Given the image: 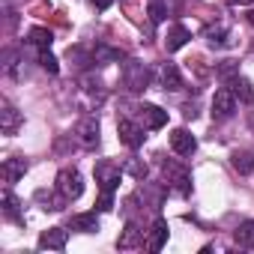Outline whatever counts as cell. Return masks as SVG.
I'll list each match as a JSON object with an SVG mask.
<instances>
[{
  "instance_id": "6da1fadb",
  "label": "cell",
  "mask_w": 254,
  "mask_h": 254,
  "mask_svg": "<svg viewBox=\"0 0 254 254\" xmlns=\"http://www.w3.org/2000/svg\"><path fill=\"white\" fill-rule=\"evenodd\" d=\"M57 191H60L63 200H78L84 194V177L75 168H63L57 174Z\"/></svg>"
},
{
  "instance_id": "7a4b0ae2",
  "label": "cell",
  "mask_w": 254,
  "mask_h": 254,
  "mask_svg": "<svg viewBox=\"0 0 254 254\" xmlns=\"http://www.w3.org/2000/svg\"><path fill=\"white\" fill-rule=\"evenodd\" d=\"M233 111H236V96H233V90L224 84V87H218L215 96H212V120H230Z\"/></svg>"
},
{
  "instance_id": "3957f363",
  "label": "cell",
  "mask_w": 254,
  "mask_h": 254,
  "mask_svg": "<svg viewBox=\"0 0 254 254\" xmlns=\"http://www.w3.org/2000/svg\"><path fill=\"white\" fill-rule=\"evenodd\" d=\"M150 69L144 66V63H138V60H129L126 63V87H129L132 93H144L147 87H150Z\"/></svg>"
},
{
  "instance_id": "277c9868",
  "label": "cell",
  "mask_w": 254,
  "mask_h": 254,
  "mask_svg": "<svg viewBox=\"0 0 254 254\" xmlns=\"http://www.w3.org/2000/svg\"><path fill=\"white\" fill-rule=\"evenodd\" d=\"M165 183H171L180 194H191V174L177 162H165Z\"/></svg>"
},
{
  "instance_id": "5b68a950",
  "label": "cell",
  "mask_w": 254,
  "mask_h": 254,
  "mask_svg": "<svg viewBox=\"0 0 254 254\" xmlns=\"http://www.w3.org/2000/svg\"><path fill=\"white\" fill-rule=\"evenodd\" d=\"M117 135H120V141L129 147V150H138V147L144 144V138H147L144 129H141L135 120H120V123H117Z\"/></svg>"
},
{
  "instance_id": "8992f818",
  "label": "cell",
  "mask_w": 254,
  "mask_h": 254,
  "mask_svg": "<svg viewBox=\"0 0 254 254\" xmlns=\"http://www.w3.org/2000/svg\"><path fill=\"white\" fill-rule=\"evenodd\" d=\"M78 141H81V147H87V150H93V147H99V132H102V126H99V120L96 117H84L81 123H78Z\"/></svg>"
},
{
  "instance_id": "52a82bcc",
  "label": "cell",
  "mask_w": 254,
  "mask_h": 254,
  "mask_svg": "<svg viewBox=\"0 0 254 254\" xmlns=\"http://www.w3.org/2000/svg\"><path fill=\"white\" fill-rule=\"evenodd\" d=\"M120 177H123V171H120L117 165H108V162L96 165V183H99V189H102V191H117Z\"/></svg>"
},
{
  "instance_id": "ba28073f",
  "label": "cell",
  "mask_w": 254,
  "mask_h": 254,
  "mask_svg": "<svg viewBox=\"0 0 254 254\" xmlns=\"http://www.w3.org/2000/svg\"><path fill=\"white\" fill-rule=\"evenodd\" d=\"M171 150L177 156H191L197 150V141H194V135L189 129H174L171 132Z\"/></svg>"
},
{
  "instance_id": "9c48e42d",
  "label": "cell",
  "mask_w": 254,
  "mask_h": 254,
  "mask_svg": "<svg viewBox=\"0 0 254 254\" xmlns=\"http://www.w3.org/2000/svg\"><path fill=\"white\" fill-rule=\"evenodd\" d=\"M138 114H141V120H144L147 129H162V126H168V111H165V108H159V105L144 102V105L138 108Z\"/></svg>"
},
{
  "instance_id": "30bf717a",
  "label": "cell",
  "mask_w": 254,
  "mask_h": 254,
  "mask_svg": "<svg viewBox=\"0 0 254 254\" xmlns=\"http://www.w3.org/2000/svg\"><path fill=\"white\" fill-rule=\"evenodd\" d=\"M21 123H24V117H21L18 108H12L9 102L0 105V129H3V135H15Z\"/></svg>"
},
{
  "instance_id": "8fae6325",
  "label": "cell",
  "mask_w": 254,
  "mask_h": 254,
  "mask_svg": "<svg viewBox=\"0 0 254 254\" xmlns=\"http://www.w3.org/2000/svg\"><path fill=\"white\" fill-rule=\"evenodd\" d=\"M66 242H69V230H63V227H48L39 236V248H48V251H63Z\"/></svg>"
},
{
  "instance_id": "7c38bea8",
  "label": "cell",
  "mask_w": 254,
  "mask_h": 254,
  "mask_svg": "<svg viewBox=\"0 0 254 254\" xmlns=\"http://www.w3.org/2000/svg\"><path fill=\"white\" fill-rule=\"evenodd\" d=\"M141 245H147L144 242V230H138L132 221L126 224V230H123V236L117 239V248L120 251H132V248H141Z\"/></svg>"
},
{
  "instance_id": "4fadbf2b",
  "label": "cell",
  "mask_w": 254,
  "mask_h": 254,
  "mask_svg": "<svg viewBox=\"0 0 254 254\" xmlns=\"http://www.w3.org/2000/svg\"><path fill=\"white\" fill-rule=\"evenodd\" d=\"M168 242V221L165 218H156L153 227H150V236H147V248L150 251H162Z\"/></svg>"
},
{
  "instance_id": "5bb4252c",
  "label": "cell",
  "mask_w": 254,
  "mask_h": 254,
  "mask_svg": "<svg viewBox=\"0 0 254 254\" xmlns=\"http://www.w3.org/2000/svg\"><path fill=\"white\" fill-rule=\"evenodd\" d=\"M24 171H27V159H21V156H12V159L3 162V180H6L9 186L18 183V180L24 177Z\"/></svg>"
},
{
  "instance_id": "9a60e30c",
  "label": "cell",
  "mask_w": 254,
  "mask_h": 254,
  "mask_svg": "<svg viewBox=\"0 0 254 254\" xmlns=\"http://www.w3.org/2000/svg\"><path fill=\"white\" fill-rule=\"evenodd\" d=\"M69 227L78 230V233H96L99 230V215L96 212H78V215H72Z\"/></svg>"
},
{
  "instance_id": "2e32d148",
  "label": "cell",
  "mask_w": 254,
  "mask_h": 254,
  "mask_svg": "<svg viewBox=\"0 0 254 254\" xmlns=\"http://www.w3.org/2000/svg\"><path fill=\"white\" fill-rule=\"evenodd\" d=\"M191 39V33H189V27L186 24H174L171 30H168V39H165V48L168 51H180L186 42Z\"/></svg>"
},
{
  "instance_id": "e0dca14e",
  "label": "cell",
  "mask_w": 254,
  "mask_h": 254,
  "mask_svg": "<svg viewBox=\"0 0 254 254\" xmlns=\"http://www.w3.org/2000/svg\"><path fill=\"white\" fill-rule=\"evenodd\" d=\"M162 87L171 90V93H177V90L186 87V84H183V75H180V69H177L174 63H165V66H162Z\"/></svg>"
},
{
  "instance_id": "ac0fdd59",
  "label": "cell",
  "mask_w": 254,
  "mask_h": 254,
  "mask_svg": "<svg viewBox=\"0 0 254 254\" xmlns=\"http://www.w3.org/2000/svg\"><path fill=\"white\" fill-rule=\"evenodd\" d=\"M227 87L233 90V96H236L239 102H245V105H248V102H254V84H251L248 78H239V75H236Z\"/></svg>"
},
{
  "instance_id": "d6986e66",
  "label": "cell",
  "mask_w": 254,
  "mask_h": 254,
  "mask_svg": "<svg viewBox=\"0 0 254 254\" xmlns=\"http://www.w3.org/2000/svg\"><path fill=\"white\" fill-rule=\"evenodd\" d=\"M27 42H30V45H36L39 51H48V48H51V42H54V33H51L48 27H33V30L27 33Z\"/></svg>"
},
{
  "instance_id": "ffe728a7",
  "label": "cell",
  "mask_w": 254,
  "mask_h": 254,
  "mask_svg": "<svg viewBox=\"0 0 254 254\" xmlns=\"http://www.w3.org/2000/svg\"><path fill=\"white\" fill-rule=\"evenodd\" d=\"M18 206H21V203H18V197L6 189V191H3V215H6L9 221H18V224H21L24 218H21V209H18Z\"/></svg>"
},
{
  "instance_id": "44dd1931",
  "label": "cell",
  "mask_w": 254,
  "mask_h": 254,
  "mask_svg": "<svg viewBox=\"0 0 254 254\" xmlns=\"http://www.w3.org/2000/svg\"><path fill=\"white\" fill-rule=\"evenodd\" d=\"M233 239H236V245H242V248H254V221H242V224L236 227Z\"/></svg>"
},
{
  "instance_id": "7402d4cb",
  "label": "cell",
  "mask_w": 254,
  "mask_h": 254,
  "mask_svg": "<svg viewBox=\"0 0 254 254\" xmlns=\"http://www.w3.org/2000/svg\"><path fill=\"white\" fill-rule=\"evenodd\" d=\"M203 39H206L209 48H224V45H230L224 27H206V30H203Z\"/></svg>"
},
{
  "instance_id": "603a6c76",
  "label": "cell",
  "mask_w": 254,
  "mask_h": 254,
  "mask_svg": "<svg viewBox=\"0 0 254 254\" xmlns=\"http://www.w3.org/2000/svg\"><path fill=\"white\" fill-rule=\"evenodd\" d=\"M93 60H96V63H120V60H123V51H120V48H108V45H96Z\"/></svg>"
},
{
  "instance_id": "cb8c5ba5",
  "label": "cell",
  "mask_w": 254,
  "mask_h": 254,
  "mask_svg": "<svg viewBox=\"0 0 254 254\" xmlns=\"http://www.w3.org/2000/svg\"><path fill=\"white\" fill-rule=\"evenodd\" d=\"M230 159H233V168H236L239 174H251V171H254V153H248V150H236Z\"/></svg>"
},
{
  "instance_id": "d4e9b609",
  "label": "cell",
  "mask_w": 254,
  "mask_h": 254,
  "mask_svg": "<svg viewBox=\"0 0 254 254\" xmlns=\"http://www.w3.org/2000/svg\"><path fill=\"white\" fill-rule=\"evenodd\" d=\"M236 75H239V63H233V60H224V63L215 66V78H218L221 84H230Z\"/></svg>"
},
{
  "instance_id": "484cf974",
  "label": "cell",
  "mask_w": 254,
  "mask_h": 254,
  "mask_svg": "<svg viewBox=\"0 0 254 254\" xmlns=\"http://www.w3.org/2000/svg\"><path fill=\"white\" fill-rule=\"evenodd\" d=\"M39 66H42L45 72H51V75L60 72V63H57V57H54L51 51H39Z\"/></svg>"
},
{
  "instance_id": "4316f807",
  "label": "cell",
  "mask_w": 254,
  "mask_h": 254,
  "mask_svg": "<svg viewBox=\"0 0 254 254\" xmlns=\"http://www.w3.org/2000/svg\"><path fill=\"white\" fill-rule=\"evenodd\" d=\"M150 21L153 24L165 21V3H162V0H150Z\"/></svg>"
},
{
  "instance_id": "83f0119b",
  "label": "cell",
  "mask_w": 254,
  "mask_h": 254,
  "mask_svg": "<svg viewBox=\"0 0 254 254\" xmlns=\"http://www.w3.org/2000/svg\"><path fill=\"white\" fill-rule=\"evenodd\" d=\"M96 206H99V212H111L114 209V191H102Z\"/></svg>"
},
{
  "instance_id": "f1b7e54d",
  "label": "cell",
  "mask_w": 254,
  "mask_h": 254,
  "mask_svg": "<svg viewBox=\"0 0 254 254\" xmlns=\"http://www.w3.org/2000/svg\"><path fill=\"white\" fill-rule=\"evenodd\" d=\"M126 171H129L135 180H147V165H141V162H129V165H126Z\"/></svg>"
},
{
  "instance_id": "f546056e",
  "label": "cell",
  "mask_w": 254,
  "mask_h": 254,
  "mask_svg": "<svg viewBox=\"0 0 254 254\" xmlns=\"http://www.w3.org/2000/svg\"><path fill=\"white\" fill-rule=\"evenodd\" d=\"M227 3H233V6H251L254 0H227Z\"/></svg>"
},
{
  "instance_id": "4dcf8cb0",
  "label": "cell",
  "mask_w": 254,
  "mask_h": 254,
  "mask_svg": "<svg viewBox=\"0 0 254 254\" xmlns=\"http://www.w3.org/2000/svg\"><path fill=\"white\" fill-rule=\"evenodd\" d=\"M93 6H99V9H108V6H111V0H93Z\"/></svg>"
},
{
  "instance_id": "1f68e13d",
  "label": "cell",
  "mask_w": 254,
  "mask_h": 254,
  "mask_svg": "<svg viewBox=\"0 0 254 254\" xmlns=\"http://www.w3.org/2000/svg\"><path fill=\"white\" fill-rule=\"evenodd\" d=\"M248 21H251V24H254V9H251V12H248Z\"/></svg>"
},
{
  "instance_id": "d6a6232c",
  "label": "cell",
  "mask_w": 254,
  "mask_h": 254,
  "mask_svg": "<svg viewBox=\"0 0 254 254\" xmlns=\"http://www.w3.org/2000/svg\"><path fill=\"white\" fill-rule=\"evenodd\" d=\"M248 126H251V132H254V117H251V123H248Z\"/></svg>"
}]
</instances>
